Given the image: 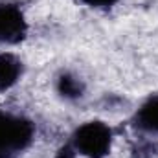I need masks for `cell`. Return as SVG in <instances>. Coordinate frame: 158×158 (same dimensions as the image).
Wrapping results in <instances>:
<instances>
[{"mask_svg": "<svg viewBox=\"0 0 158 158\" xmlns=\"http://www.w3.org/2000/svg\"><path fill=\"white\" fill-rule=\"evenodd\" d=\"M70 143L86 158H107L112 149V129L99 119L86 121L74 131Z\"/></svg>", "mask_w": 158, "mask_h": 158, "instance_id": "obj_2", "label": "cell"}, {"mask_svg": "<svg viewBox=\"0 0 158 158\" xmlns=\"http://www.w3.org/2000/svg\"><path fill=\"white\" fill-rule=\"evenodd\" d=\"M28 35V20L19 4L0 2V44H20Z\"/></svg>", "mask_w": 158, "mask_h": 158, "instance_id": "obj_3", "label": "cell"}, {"mask_svg": "<svg viewBox=\"0 0 158 158\" xmlns=\"http://www.w3.org/2000/svg\"><path fill=\"white\" fill-rule=\"evenodd\" d=\"M76 155H77V153H76V149H74V147H72V143L68 142V143H64V145L57 151V156H55V158H76Z\"/></svg>", "mask_w": 158, "mask_h": 158, "instance_id": "obj_8", "label": "cell"}, {"mask_svg": "<svg viewBox=\"0 0 158 158\" xmlns=\"http://www.w3.org/2000/svg\"><path fill=\"white\" fill-rule=\"evenodd\" d=\"M132 127L145 134H158V94L149 96L134 112Z\"/></svg>", "mask_w": 158, "mask_h": 158, "instance_id": "obj_4", "label": "cell"}, {"mask_svg": "<svg viewBox=\"0 0 158 158\" xmlns=\"http://www.w3.org/2000/svg\"><path fill=\"white\" fill-rule=\"evenodd\" d=\"M35 138V123L22 114L0 109V158H17Z\"/></svg>", "mask_w": 158, "mask_h": 158, "instance_id": "obj_1", "label": "cell"}, {"mask_svg": "<svg viewBox=\"0 0 158 158\" xmlns=\"http://www.w3.org/2000/svg\"><path fill=\"white\" fill-rule=\"evenodd\" d=\"M55 88L59 96H63L64 99H79L85 94V83L72 72H61L55 83Z\"/></svg>", "mask_w": 158, "mask_h": 158, "instance_id": "obj_6", "label": "cell"}, {"mask_svg": "<svg viewBox=\"0 0 158 158\" xmlns=\"http://www.w3.org/2000/svg\"><path fill=\"white\" fill-rule=\"evenodd\" d=\"M24 74V63L9 53V52H2L0 53V92H6L9 88H13Z\"/></svg>", "mask_w": 158, "mask_h": 158, "instance_id": "obj_5", "label": "cell"}, {"mask_svg": "<svg viewBox=\"0 0 158 158\" xmlns=\"http://www.w3.org/2000/svg\"><path fill=\"white\" fill-rule=\"evenodd\" d=\"M81 2L90 7H98V9H109L118 4V0H81Z\"/></svg>", "mask_w": 158, "mask_h": 158, "instance_id": "obj_7", "label": "cell"}]
</instances>
